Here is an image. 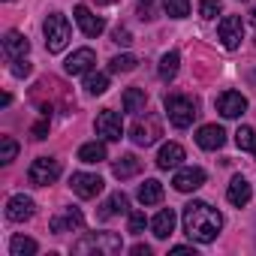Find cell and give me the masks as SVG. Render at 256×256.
<instances>
[{"instance_id": "obj_1", "label": "cell", "mask_w": 256, "mask_h": 256, "mask_svg": "<svg viewBox=\"0 0 256 256\" xmlns=\"http://www.w3.org/2000/svg\"><path fill=\"white\" fill-rule=\"evenodd\" d=\"M220 229H223V214L208 202H190L184 208V232L190 235V241L211 244L220 235Z\"/></svg>"}, {"instance_id": "obj_2", "label": "cell", "mask_w": 256, "mask_h": 256, "mask_svg": "<svg viewBox=\"0 0 256 256\" xmlns=\"http://www.w3.org/2000/svg\"><path fill=\"white\" fill-rule=\"evenodd\" d=\"M120 250H124V241H120V235H114V232H90V235H84L82 241L72 244V253H78V256H88V253L114 256V253H120Z\"/></svg>"}, {"instance_id": "obj_3", "label": "cell", "mask_w": 256, "mask_h": 256, "mask_svg": "<svg viewBox=\"0 0 256 256\" xmlns=\"http://www.w3.org/2000/svg\"><path fill=\"white\" fill-rule=\"evenodd\" d=\"M42 34H46V48H48L52 54H58V52H64L66 42H70V22H66L60 12H52V16L46 18V24H42Z\"/></svg>"}, {"instance_id": "obj_4", "label": "cell", "mask_w": 256, "mask_h": 256, "mask_svg": "<svg viewBox=\"0 0 256 256\" xmlns=\"http://www.w3.org/2000/svg\"><path fill=\"white\" fill-rule=\"evenodd\" d=\"M166 114H169L172 126H178V130H187L199 112H196V102H193L190 96H166Z\"/></svg>"}, {"instance_id": "obj_5", "label": "cell", "mask_w": 256, "mask_h": 256, "mask_svg": "<svg viewBox=\"0 0 256 256\" xmlns=\"http://www.w3.org/2000/svg\"><path fill=\"white\" fill-rule=\"evenodd\" d=\"M58 178H60V160H54V157H36L28 169V181L36 187H48Z\"/></svg>"}, {"instance_id": "obj_6", "label": "cell", "mask_w": 256, "mask_h": 256, "mask_svg": "<svg viewBox=\"0 0 256 256\" xmlns=\"http://www.w3.org/2000/svg\"><path fill=\"white\" fill-rule=\"evenodd\" d=\"M217 36H220L223 48L235 52V48L241 46V40H244V22H241L238 16H226V18L220 22V28H217Z\"/></svg>"}, {"instance_id": "obj_7", "label": "cell", "mask_w": 256, "mask_h": 256, "mask_svg": "<svg viewBox=\"0 0 256 256\" xmlns=\"http://www.w3.org/2000/svg\"><path fill=\"white\" fill-rule=\"evenodd\" d=\"M96 133H100L106 142H120V136H124L120 114L112 112V108H102V112L96 114Z\"/></svg>"}, {"instance_id": "obj_8", "label": "cell", "mask_w": 256, "mask_h": 256, "mask_svg": "<svg viewBox=\"0 0 256 256\" xmlns=\"http://www.w3.org/2000/svg\"><path fill=\"white\" fill-rule=\"evenodd\" d=\"M70 187L78 199H94L102 193V178L100 175H90V172H76L70 178Z\"/></svg>"}, {"instance_id": "obj_9", "label": "cell", "mask_w": 256, "mask_h": 256, "mask_svg": "<svg viewBox=\"0 0 256 256\" xmlns=\"http://www.w3.org/2000/svg\"><path fill=\"white\" fill-rule=\"evenodd\" d=\"M172 184H175L178 193H193V190H199V187L205 184V172H202L199 166H184V169L175 172Z\"/></svg>"}, {"instance_id": "obj_10", "label": "cell", "mask_w": 256, "mask_h": 256, "mask_svg": "<svg viewBox=\"0 0 256 256\" xmlns=\"http://www.w3.org/2000/svg\"><path fill=\"white\" fill-rule=\"evenodd\" d=\"M139 148H148V145H154L157 139H160V124H157V118H139L136 124H133V136H130Z\"/></svg>"}, {"instance_id": "obj_11", "label": "cell", "mask_w": 256, "mask_h": 256, "mask_svg": "<svg viewBox=\"0 0 256 256\" xmlns=\"http://www.w3.org/2000/svg\"><path fill=\"white\" fill-rule=\"evenodd\" d=\"M217 112L223 118H241L247 112V96H241L238 90H223L217 96Z\"/></svg>"}, {"instance_id": "obj_12", "label": "cell", "mask_w": 256, "mask_h": 256, "mask_svg": "<svg viewBox=\"0 0 256 256\" xmlns=\"http://www.w3.org/2000/svg\"><path fill=\"white\" fill-rule=\"evenodd\" d=\"M34 214H36V205H34V199L24 196V193L12 196V199L6 202V217H10L12 223H24V220H30Z\"/></svg>"}, {"instance_id": "obj_13", "label": "cell", "mask_w": 256, "mask_h": 256, "mask_svg": "<svg viewBox=\"0 0 256 256\" xmlns=\"http://www.w3.org/2000/svg\"><path fill=\"white\" fill-rule=\"evenodd\" d=\"M82 223H84V217H82V211H78V208H64L60 214H54V217H52L48 229H52L54 235H64V232L82 229Z\"/></svg>"}, {"instance_id": "obj_14", "label": "cell", "mask_w": 256, "mask_h": 256, "mask_svg": "<svg viewBox=\"0 0 256 256\" xmlns=\"http://www.w3.org/2000/svg\"><path fill=\"white\" fill-rule=\"evenodd\" d=\"M94 64H96L94 48H78V52H72V54L66 58L64 70H66L70 76H84V72H90V66H94Z\"/></svg>"}, {"instance_id": "obj_15", "label": "cell", "mask_w": 256, "mask_h": 256, "mask_svg": "<svg viewBox=\"0 0 256 256\" xmlns=\"http://www.w3.org/2000/svg\"><path fill=\"white\" fill-rule=\"evenodd\" d=\"M30 52V42H28V36L24 34H18V30H10L6 36H4V58L12 64V60H18V58H24Z\"/></svg>"}, {"instance_id": "obj_16", "label": "cell", "mask_w": 256, "mask_h": 256, "mask_svg": "<svg viewBox=\"0 0 256 256\" xmlns=\"http://www.w3.org/2000/svg\"><path fill=\"white\" fill-rule=\"evenodd\" d=\"M196 142H199V148H205V151H217V148H223L226 133H223V126H217V124H205V126H199Z\"/></svg>"}, {"instance_id": "obj_17", "label": "cell", "mask_w": 256, "mask_h": 256, "mask_svg": "<svg viewBox=\"0 0 256 256\" xmlns=\"http://www.w3.org/2000/svg\"><path fill=\"white\" fill-rule=\"evenodd\" d=\"M76 22H78V28H82V34L84 36H100L102 30H106V22L100 18V16H94L88 6H76Z\"/></svg>"}, {"instance_id": "obj_18", "label": "cell", "mask_w": 256, "mask_h": 256, "mask_svg": "<svg viewBox=\"0 0 256 256\" xmlns=\"http://www.w3.org/2000/svg\"><path fill=\"white\" fill-rule=\"evenodd\" d=\"M250 196H253V190H250V181H247V178H241V175H235V178L229 181L226 199H229L235 208H244V205L250 202Z\"/></svg>"}, {"instance_id": "obj_19", "label": "cell", "mask_w": 256, "mask_h": 256, "mask_svg": "<svg viewBox=\"0 0 256 256\" xmlns=\"http://www.w3.org/2000/svg\"><path fill=\"white\" fill-rule=\"evenodd\" d=\"M126 208H130V199H126V193H112L106 202H102V208L96 211V217L100 220H108V217H114V214H126Z\"/></svg>"}, {"instance_id": "obj_20", "label": "cell", "mask_w": 256, "mask_h": 256, "mask_svg": "<svg viewBox=\"0 0 256 256\" xmlns=\"http://www.w3.org/2000/svg\"><path fill=\"white\" fill-rule=\"evenodd\" d=\"M181 163H184V148L178 142H169V145L160 148V154H157V166L160 169H178Z\"/></svg>"}, {"instance_id": "obj_21", "label": "cell", "mask_w": 256, "mask_h": 256, "mask_svg": "<svg viewBox=\"0 0 256 256\" xmlns=\"http://www.w3.org/2000/svg\"><path fill=\"white\" fill-rule=\"evenodd\" d=\"M175 220H178V217H175V211H172V208H163V211H160V214L151 220V229H154V235H157L160 241H163V238H169V235L175 232Z\"/></svg>"}, {"instance_id": "obj_22", "label": "cell", "mask_w": 256, "mask_h": 256, "mask_svg": "<svg viewBox=\"0 0 256 256\" xmlns=\"http://www.w3.org/2000/svg\"><path fill=\"white\" fill-rule=\"evenodd\" d=\"M145 102H148V94L142 88H126L124 90V112L139 114V112H145Z\"/></svg>"}, {"instance_id": "obj_23", "label": "cell", "mask_w": 256, "mask_h": 256, "mask_svg": "<svg viewBox=\"0 0 256 256\" xmlns=\"http://www.w3.org/2000/svg\"><path fill=\"white\" fill-rule=\"evenodd\" d=\"M139 202H142V205H157V202H163V184L154 181V178H148V181L139 187Z\"/></svg>"}, {"instance_id": "obj_24", "label": "cell", "mask_w": 256, "mask_h": 256, "mask_svg": "<svg viewBox=\"0 0 256 256\" xmlns=\"http://www.w3.org/2000/svg\"><path fill=\"white\" fill-rule=\"evenodd\" d=\"M139 169H142V163H139L136 154H124V157L114 163V178H120V181H124V178H133Z\"/></svg>"}, {"instance_id": "obj_25", "label": "cell", "mask_w": 256, "mask_h": 256, "mask_svg": "<svg viewBox=\"0 0 256 256\" xmlns=\"http://www.w3.org/2000/svg\"><path fill=\"white\" fill-rule=\"evenodd\" d=\"M78 160L82 163H102L106 160V145L102 142H84L78 148Z\"/></svg>"}, {"instance_id": "obj_26", "label": "cell", "mask_w": 256, "mask_h": 256, "mask_svg": "<svg viewBox=\"0 0 256 256\" xmlns=\"http://www.w3.org/2000/svg\"><path fill=\"white\" fill-rule=\"evenodd\" d=\"M178 64H181V54L178 52H166L163 60H160V78L163 82H172L178 76Z\"/></svg>"}, {"instance_id": "obj_27", "label": "cell", "mask_w": 256, "mask_h": 256, "mask_svg": "<svg viewBox=\"0 0 256 256\" xmlns=\"http://www.w3.org/2000/svg\"><path fill=\"white\" fill-rule=\"evenodd\" d=\"M40 247H36V241L34 238H24V235H16L12 241H10V253L12 256H34Z\"/></svg>"}, {"instance_id": "obj_28", "label": "cell", "mask_w": 256, "mask_h": 256, "mask_svg": "<svg viewBox=\"0 0 256 256\" xmlns=\"http://www.w3.org/2000/svg\"><path fill=\"white\" fill-rule=\"evenodd\" d=\"M84 90H88L90 96L106 94V90H108V76H106V72H90V76L84 78Z\"/></svg>"}, {"instance_id": "obj_29", "label": "cell", "mask_w": 256, "mask_h": 256, "mask_svg": "<svg viewBox=\"0 0 256 256\" xmlns=\"http://www.w3.org/2000/svg\"><path fill=\"white\" fill-rule=\"evenodd\" d=\"M235 142H238L241 151H250V154L256 157V130H253V126H238Z\"/></svg>"}, {"instance_id": "obj_30", "label": "cell", "mask_w": 256, "mask_h": 256, "mask_svg": "<svg viewBox=\"0 0 256 256\" xmlns=\"http://www.w3.org/2000/svg\"><path fill=\"white\" fill-rule=\"evenodd\" d=\"M163 10L169 18H187L190 16V0H163Z\"/></svg>"}, {"instance_id": "obj_31", "label": "cell", "mask_w": 256, "mask_h": 256, "mask_svg": "<svg viewBox=\"0 0 256 256\" xmlns=\"http://www.w3.org/2000/svg\"><path fill=\"white\" fill-rule=\"evenodd\" d=\"M16 157H18V142L12 136H4V139H0V163L10 166Z\"/></svg>"}, {"instance_id": "obj_32", "label": "cell", "mask_w": 256, "mask_h": 256, "mask_svg": "<svg viewBox=\"0 0 256 256\" xmlns=\"http://www.w3.org/2000/svg\"><path fill=\"white\" fill-rule=\"evenodd\" d=\"M136 64H139L136 54H118V58L108 60V70H112V72H133Z\"/></svg>"}, {"instance_id": "obj_33", "label": "cell", "mask_w": 256, "mask_h": 256, "mask_svg": "<svg viewBox=\"0 0 256 256\" xmlns=\"http://www.w3.org/2000/svg\"><path fill=\"white\" fill-rule=\"evenodd\" d=\"M145 226H148V217H145V211H133V214H130V223H126V232L142 235V232H145Z\"/></svg>"}, {"instance_id": "obj_34", "label": "cell", "mask_w": 256, "mask_h": 256, "mask_svg": "<svg viewBox=\"0 0 256 256\" xmlns=\"http://www.w3.org/2000/svg\"><path fill=\"white\" fill-rule=\"evenodd\" d=\"M217 12H220V0H202L199 4V16L202 18H217Z\"/></svg>"}, {"instance_id": "obj_35", "label": "cell", "mask_w": 256, "mask_h": 256, "mask_svg": "<svg viewBox=\"0 0 256 256\" xmlns=\"http://www.w3.org/2000/svg\"><path fill=\"white\" fill-rule=\"evenodd\" d=\"M154 6H157V0H139V18L151 22L154 18Z\"/></svg>"}, {"instance_id": "obj_36", "label": "cell", "mask_w": 256, "mask_h": 256, "mask_svg": "<svg viewBox=\"0 0 256 256\" xmlns=\"http://www.w3.org/2000/svg\"><path fill=\"white\" fill-rule=\"evenodd\" d=\"M12 76H18V78H24V76H30V64L24 60V58H18V60H12Z\"/></svg>"}, {"instance_id": "obj_37", "label": "cell", "mask_w": 256, "mask_h": 256, "mask_svg": "<svg viewBox=\"0 0 256 256\" xmlns=\"http://www.w3.org/2000/svg\"><path fill=\"white\" fill-rule=\"evenodd\" d=\"M114 42H118V46H130V42H133V34L126 30V28H118V30H114Z\"/></svg>"}, {"instance_id": "obj_38", "label": "cell", "mask_w": 256, "mask_h": 256, "mask_svg": "<svg viewBox=\"0 0 256 256\" xmlns=\"http://www.w3.org/2000/svg\"><path fill=\"white\" fill-rule=\"evenodd\" d=\"M30 133H34V139H36V142H40V139H46V136H48V120H40Z\"/></svg>"}, {"instance_id": "obj_39", "label": "cell", "mask_w": 256, "mask_h": 256, "mask_svg": "<svg viewBox=\"0 0 256 256\" xmlns=\"http://www.w3.org/2000/svg\"><path fill=\"white\" fill-rule=\"evenodd\" d=\"M130 253H133V256H151V247H148V244H136Z\"/></svg>"}, {"instance_id": "obj_40", "label": "cell", "mask_w": 256, "mask_h": 256, "mask_svg": "<svg viewBox=\"0 0 256 256\" xmlns=\"http://www.w3.org/2000/svg\"><path fill=\"white\" fill-rule=\"evenodd\" d=\"M250 22H253V28H256V6H253V12H250Z\"/></svg>"}, {"instance_id": "obj_41", "label": "cell", "mask_w": 256, "mask_h": 256, "mask_svg": "<svg viewBox=\"0 0 256 256\" xmlns=\"http://www.w3.org/2000/svg\"><path fill=\"white\" fill-rule=\"evenodd\" d=\"M100 4H112V0H100Z\"/></svg>"}]
</instances>
